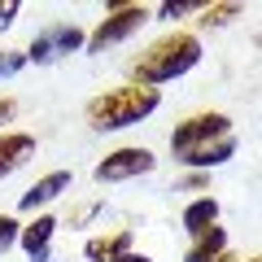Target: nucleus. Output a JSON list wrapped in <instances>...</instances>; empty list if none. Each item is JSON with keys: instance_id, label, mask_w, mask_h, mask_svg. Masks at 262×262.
Here are the masks:
<instances>
[{"instance_id": "20", "label": "nucleus", "mask_w": 262, "mask_h": 262, "mask_svg": "<svg viewBox=\"0 0 262 262\" xmlns=\"http://www.w3.org/2000/svg\"><path fill=\"white\" fill-rule=\"evenodd\" d=\"M118 262H153V258H149V253H136V249H131L127 258H118Z\"/></svg>"}, {"instance_id": "19", "label": "nucleus", "mask_w": 262, "mask_h": 262, "mask_svg": "<svg viewBox=\"0 0 262 262\" xmlns=\"http://www.w3.org/2000/svg\"><path fill=\"white\" fill-rule=\"evenodd\" d=\"M201 184H206V175L196 170V175H188V179H184V184H179V188H201Z\"/></svg>"}, {"instance_id": "18", "label": "nucleus", "mask_w": 262, "mask_h": 262, "mask_svg": "<svg viewBox=\"0 0 262 262\" xmlns=\"http://www.w3.org/2000/svg\"><path fill=\"white\" fill-rule=\"evenodd\" d=\"M13 118V101H9V96H0V122H9Z\"/></svg>"}, {"instance_id": "13", "label": "nucleus", "mask_w": 262, "mask_h": 262, "mask_svg": "<svg viewBox=\"0 0 262 262\" xmlns=\"http://www.w3.org/2000/svg\"><path fill=\"white\" fill-rule=\"evenodd\" d=\"M236 13H241V5H201V22H206V27H223Z\"/></svg>"}, {"instance_id": "3", "label": "nucleus", "mask_w": 262, "mask_h": 262, "mask_svg": "<svg viewBox=\"0 0 262 262\" xmlns=\"http://www.w3.org/2000/svg\"><path fill=\"white\" fill-rule=\"evenodd\" d=\"M158 105H162V92H158V88H140V83L114 88V92L88 101V122H92L96 131H122V127L144 122Z\"/></svg>"}, {"instance_id": "17", "label": "nucleus", "mask_w": 262, "mask_h": 262, "mask_svg": "<svg viewBox=\"0 0 262 262\" xmlns=\"http://www.w3.org/2000/svg\"><path fill=\"white\" fill-rule=\"evenodd\" d=\"M18 9H22L18 0H0V27H9V22H13V13H18Z\"/></svg>"}, {"instance_id": "11", "label": "nucleus", "mask_w": 262, "mask_h": 262, "mask_svg": "<svg viewBox=\"0 0 262 262\" xmlns=\"http://www.w3.org/2000/svg\"><path fill=\"white\" fill-rule=\"evenodd\" d=\"M219 253H227V232L223 227H210V232H201V236H192V245H188V253H184V262H214Z\"/></svg>"}, {"instance_id": "21", "label": "nucleus", "mask_w": 262, "mask_h": 262, "mask_svg": "<svg viewBox=\"0 0 262 262\" xmlns=\"http://www.w3.org/2000/svg\"><path fill=\"white\" fill-rule=\"evenodd\" d=\"M214 262H236V258H232V253H219V258H214Z\"/></svg>"}, {"instance_id": "4", "label": "nucleus", "mask_w": 262, "mask_h": 262, "mask_svg": "<svg viewBox=\"0 0 262 262\" xmlns=\"http://www.w3.org/2000/svg\"><path fill=\"white\" fill-rule=\"evenodd\" d=\"M149 18H153V13L144 9V5H122V9H114L110 18H101V27L88 35L83 48H88V53H101V48H110V44H122V39L136 35Z\"/></svg>"}, {"instance_id": "2", "label": "nucleus", "mask_w": 262, "mask_h": 262, "mask_svg": "<svg viewBox=\"0 0 262 262\" xmlns=\"http://www.w3.org/2000/svg\"><path fill=\"white\" fill-rule=\"evenodd\" d=\"M196 61H201V39L196 35H188V31L162 35V39H153V44L140 53V61H136V83L140 88L170 83V79L188 75Z\"/></svg>"}, {"instance_id": "8", "label": "nucleus", "mask_w": 262, "mask_h": 262, "mask_svg": "<svg viewBox=\"0 0 262 262\" xmlns=\"http://www.w3.org/2000/svg\"><path fill=\"white\" fill-rule=\"evenodd\" d=\"M70 188V170H53V175H44L31 192H22V214H35V210H44L48 201H57V196Z\"/></svg>"}, {"instance_id": "5", "label": "nucleus", "mask_w": 262, "mask_h": 262, "mask_svg": "<svg viewBox=\"0 0 262 262\" xmlns=\"http://www.w3.org/2000/svg\"><path fill=\"white\" fill-rule=\"evenodd\" d=\"M158 166V158H153L149 149H136V144H127V149H114L105 162H96V184H122V179H136V175H149V170Z\"/></svg>"}, {"instance_id": "14", "label": "nucleus", "mask_w": 262, "mask_h": 262, "mask_svg": "<svg viewBox=\"0 0 262 262\" xmlns=\"http://www.w3.org/2000/svg\"><path fill=\"white\" fill-rule=\"evenodd\" d=\"M18 219H9V214H0V253L5 249H13V245H18Z\"/></svg>"}, {"instance_id": "15", "label": "nucleus", "mask_w": 262, "mask_h": 262, "mask_svg": "<svg viewBox=\"0 0 262 262\" xmlns=\"http://www.w3.org/2000/svg\"><path fill=\"white\" fill-rule=\"evenodd\" d=\"M192 9H201L196 0H166L158 9V18H184V13H192Z\"/></svg>"}, {"instance_id": "9", "label": "nucleus", "mask_w": 262, "mask_h": 262, "mask_svg": "<svg viewBox=\"0 0 262 262\" xmlns=\"http://www.w3.org/2000/svg\"><path fill=\"white\" fill-rule=\"evenodd\" d=\"M31 153H35V136H27V131H9V136H0V179L13 175Z\"/></svg>"}, {"instance_id": "16", "label": "nucleus", "mask_w": 262, "mask_h": 262, "mask_svg": "<svg viewBox=\"0 0 262 262\" xmlns=\"http://www.w3.org/2000/svg\"><path fill=\"white\" fill-rule=\"evenodd\" d=\"M22 66H27V57H22V53H0V79H13Z\"/></svg>"}, {"instance_id": "1", "label": "nucleus", "mask_w": 262, "mask_h": 262, "mask_svg": "<svg viewBox=\"0 0 262 262\" xmlns=\"http://www.w3.org/2000/svg\"><path fill=\"white\" fill-rule=\"evenodd\" d=\"M170 153H175L184 166L201 170V175H206L210 166L232 162L236 158L232 118H227V114H196V118H184L170 131Z\"/></svg>"}, {"instance_id": "12", "label": "nucleus", "mask_w": 262, "mask_h": 262, "mask_svg": "<svg viewBox=\"0 0 262 262\" xmlns=\"http://www.w3.org/2000/svg\"><path fill=\"white\" fill-rule=\"evenodd\" d=\"M214 223H219V201H214V196H196L192 206L184 210V227H188V232H192V236L210 232V227H214Z\"/></svg>"}, {"instance_id": "22", "label": "nucleus", "mask_w": 262, "mask_h": 262, "mask_svg": "<svg viewBox=\"0 0 262 262\" xmlns=\"http://www.w3.org/2000/svg\"><path fill=\"white\" fill-rule=\"evenodd\" d=\"M249 262H258V258H249Z\"/></svg>"}, {"instance_id": "7", "label": "nucleus", "mask_w": 262, "mask_h": 262, "mask_svg": "<svg viewBox=\"0 0 262 262\" xmlns=\"http://www.w3.org/2000/svg\"><path fill=\"white\" fill-rule=\"evenodd\" d=\"M53 232H57V219L53 214H35V223H27L18 232V245L31 253V262H48V245H53Z\"/></svg>"}, {"instance_id": "10", "label": "nucleus", "mask_w": 262, "mask_h": 262, "mask_svg": "<svg viewBox=\"0 0 262 262\" xmlns=\"http://www.w3.org/2000/svg\"><path fill=\"white\" fill-rule=\"evenodd\" d=\"M83 253H88V262H118V258L131 253V232L122 227V232H114V236H96V241L83 245Z\"/></svg>"}, {"instance_id": "6", "label": "nucleus", "mask_w": 262, "mask_h": 262, "mask_svg": "<svg viewBox=\"0 0 262 262\" xmlns=\"http://www.w3.org/2000/svg\"><path fill=\"white\" fill-rule=\"evenodd\" d=\"M88 44V35L79 27H70V22H61V27H48V31H39L35 39H31V48L22 57L27 61H35V66H44V61H53V57H61V53H79V48Z\"/></svg>"}]
</instances>
